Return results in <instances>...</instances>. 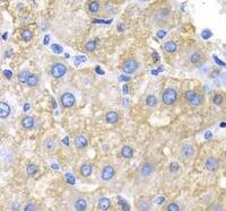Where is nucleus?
Segmentation results:
<instances>
[{
	"label": "nucleus",
	"mask_w": 226,
	"mask_h": 211,
	"mask_svg": "<svg viewBox=\"0 0 226 211\" xmlns=\"http://www.w3.org/2000/svg\"><path fill=\"white\" fill-rule=\"evenodd\" d=\"M118 203L120 204V207L122 208V210L124 211H129L130 210V208H129V204L123 200V199L121 198V197H118Z\"/></svg>",
	"instance_id": "c756f323"
},
{
	"label": "nucleus",
	"mask_w": 226,
	"mask_h": 211,
	"mask_svg": "<svg viewBox=\"0 0 226 211\" xmlns=\"http://www.w3.org/2000/svg\"><path fill=\"white\" fill-rule=\"evenodd\" d=\"M87 145H88V141L84 135H77L75 138V147L77 149H84L87 147Z\"/></svg>",
	"instance_id": "9d476101"
},
{
	"label": "nucleus",
	"mask_w": 226,
	"mask_h": 211,
	"mask_svg": "<svg viewBox=\"0 0 226 211\" xmlns=\"http://www.w3.org/2000/svg\"><path fill=\"white\" fill-rule=\"evenodd\" d=\"M51 49H52V51H53L54 53H57V54L63 52L62 46H60L59 44H52V45H51Z\"/></svg>",
	"instance_id": "c9c22d12"
},
{
	"label": "nucleus",
	"mask_w": 226,
	"mask_h": 211,
	"mask_svg": "<svg viewBox=\"0 0 226 211\" xmlns=\"http://www.w3.org/2000/svg\"><path fill=\"white\" fill-rule=\"evenodd\" d=\"M196 154V150L193 148V146L190 144H183L180 146L179 148V155L182 159H190L192 158Z\"/></svg>",
	"instance_id": "20e7f679"
},
{
	"label": "nucleus",
	"mask_w": 226,
	"mask_h": 211,
	"mask_svg": "<svg viewBox=\"0 0 226 211\" xmlns=\"http://www.w3.org/2000/svg\"><path fill=\"white\" fill-rule=\"evenodd\" d=\"M163 48H164V51L166 53H174L176 51V49H178V45H176L175 42L169 41V42H166V43L164 44Z\"/></svg>",
	"instance_id": "ddd939ff"
},
{
	"label": "nucleus",
	"mask_w": 226,
	"mask_h": 211,
	"mask_svg": "<svg viewBox=\"0 0 226 211\" xmlns=\"http://www.w3.org/2000/svg\"><path fill=\"white\" fill-rule=\"evenodd\" d=\"M93 22L94 23H107V24H111V22H112V20L110 19V20H107V22H105V20H98V19H95V20H93Z\"/></svg>",
	"instance_id": "de8ad7c7"
},
{
	"label": "nucleus",
	"mask_w": 226,
	"mask_h": 211,
	"mask_svg": "<svg viewBox=\"0 0 226 211\" xmlns=\"http://www.w3.org/2000/svg\"><path fill=\"white\" fill-rule=\"evenodd\" d=\"M52 103H53V107H54V108H55V107H57V104H55V102H54V99H53V98H52Z\"/></svg>",
	"instance_id": "052dcab7"
},
{
	"label": "nucleus",
	"mask_w": 226,
	"mask_h": 211,
	"mask_svg": "<svg viewBox=\"0 0 226 211\" xmlns=\"http://www.w3.org/2000/svg\"><path fill=\"white\" fill-rule=\"evenodd\" d=\"M201 58H202L201 53L197 51V52H193L190 55V61H191V63L197 65V63H199L200 61H201Z\"/></svg>",
	"instance_id": "412c9836"
},
{
	"label": "nucleus",
	"mask_w": 226,
	"mask_h": 211,
	"mask_svg": "<svg viewBox=\"0 0 226 211\" xmlns=\"http://www.w3.org/2000/svg\"><path fill=\"white\" fill-rule=\"evenodd\" d=\"M26 84L29 87H35L39 84V77H38V75H34V74L33 75H29Z\"/></svg>",
	"instance_id": "aec40b11"
},
{
	"label": "nucleus",
	"mask_w": 226,
	"mask_h": 211,
	"mask_svg": "<svg viewBox=\"0 0 226 211\" xmlns=\"http://www.w3.org/2000/svg\"><path fill=\"white\" fill-rule=\"evenodd\" d=\"M2 39H3V40H7V33H3V34H2Z\"/></svg>",
	"instance_id": "4d7b16f0"
},
{
	"label": "nucleus",
	"mask_w": 226,
	"mask_h": 211,
	"mask_svg": "<svg viewBox=\"0 0 226 211\" xmlns=\"http://www.w3.org/2000/svg\"><path fill=\"white\" fill-rule=\"evenodd\" d=\"M105 13H107V15H113V14L117 13V8H115L113 5L107 3V6H105Z\"/></svg>",
	"instance_id": "72a5a7b5"
},
{
	"label": "nucleus",
	"mask_w": 226,
	"mask_h": 211,
	"mask_svg": "<svg viewBox=\"0 0 226 211\" xmlns=\"http://www.w3.org/2000/svg\"><path fill=\"white\" fill-rule=\"evenodd\" d=\"M60 101H61V104H62L63 107L69 108V107H72V106L75 105L76 98H75V96L71 93H65V94L61 95Z\"/></svg>",
	"instance_id": "423d86ee"
},
{
	"label": "nucleus",
	"mask_w": 226,
	"mask_h": 211,
	"mask_svg": "<svg viewBox=\"0 0 226 211\" xmlns=\"http://www.w3.org/2000/svg\"><path fill=\"white\" fill-rule=\"evenodd\" d=\"M74 60H75V65H79V63H81V62H85V61H87L86 56H84V55H80V56H75V58H74Z\"/></svg>",
	"instance_id": "e433bc0d"
},
{
	"label": "nucleus",
	"mask_w": 226,
	"mask_h": 211,
	"mask_svg": "<svg viewBox=\"0 0 226 211\" xmlns=\"http://www.w3.org/2000/svg\"><path fill=\"white\" fill-rule=\"evenodd\" d=\"M201 103H202V97H201L200 95L197 94V95H196V96L191 99V102H190L189 104H190V105H192V106H199Z\"/></svg>",
	"instance_id": "bb28decb"
},
{
	"label": "nucleus",
	"mask_w": 226,
	"mask_h": 211,
	"mask_svg": "<svg viewBox=\"0 0 226 211\" xmlns=\"http://www.w3.org/2000/svg\"><path fill=\"white\" fill-rule=\"evenodd\" d=\"M105 120H107V123H110V124H114V123H117V122H118V120H119V115H118V113H117V112H114V111H110V112H107V115H105Z\"/></svg>",
	"instance_id": "f8f14e48"
},
{
	"label": "nucleus",
	"mask_w": 226,
	"mask_h": 211,
	"mask_svg": "<svg viewBox=\"0 0 226 211\" xmlns=\"http://www.w3.org/2000/svg\"><path fill=\"white\" fill-rule=\"evenodd\" d=\"M38 171H39V167H38L35 164H29V165L26 167V173L28 176L35 175V174L38 173Z\"/></svg>",
	"instance_id": "4be33fe9"
},
{
	"label": "nucleus",
	"mask_w": 226,
	"mask_h": 211,
	"mask_svg": "<svg viewBox=\"0 0 226 211\" xmlns=\"http://www.w3.org/2000/svg\"><path fill=\"white\" fill-rule=\"evenodd\" d=\"M22 39L25 41V42H29V41L33 39V33L29 31V29H25L22 32Z\"/></svg>",
	"instance_id": "a878e982"
},
{
	"label": "nucleus",
	"mask_w": 226,
	"mask_h": 211,
	"mask_svg": "<svg viewBox=\"0 0 226 211\" xmlns=\"http://www.w3.org/2000/svg\"><path fill=\"white\" fill-rule=\"evenodd\" d=\"M218 160L214 157H209L205 160V168L208 172H215L218 169Z\"/></svg>",
	"instance_id": "1a4fd4ad"
},
{
	"label": "nucleus",
	"mask_w": 226,
	"mask_h": 211,
	"mask_svg": "<svg viewBox=\"0 0 226 211\" xmlns=\"http://www.w3.org/2000/svg\"><path fill=\"white\" fill-rule=\"evenodd\" d=\"M156 35H157V37H160V39H163V37H164V36L166 35V32H165V31H157Z\"/></svg>",
	"instance_id": "79ce46f5"
},
{
	"label": "nucleus",
	"mask_w": 226,
	"mask_h": 211,
	"mask_svg": "<svg viewBox=\"0 0 226 211\" xmlns=\"http://www.w3.org/2000/svg\"><path fill=\"white\" fill-rule=\"evenodd\" d=\"M213 102L215 105H221L223 102H224V96L223 95H221V94H217V95H215L213 98Z\"/></svg>",
	"instance_id": "7c9ffc66"
},
{
	"label": "nucleus",
	"mask_w": 226,
	"mask_h": 211,
	"mask_svg": "<svg viewBox=\"0 0 226 211\" xmlns=\"http://www.w3.org/2000/svg\"><path fill=\"white\" fill-rule=\"evenodd\" d=\"M127 104H128V99L126 98V99H124V106H126V107H127Z\"/></svg>",
	"instance_id": "680f3d73"
},
{
	"label": "nucleus",
	"mask_w": 226,
	"mask_h": 211,
	"mask_svg": "<svg viewBox=\"0 0 226 211\" xmlns=\"http://www.w3.org/2000/svg\"><path fill=\"white\" fill-rule=\"evenodd\" d=\"M137 208H138V210H141V211L150 210V202L147 201V200H140Z\"/></svg>",
	"instance_id": "6ab92c4d"
},
{
	"label": "nucleus",
	"mask_w": 226,
	"mask_h": 211,
	"mask_svg": "<svg viewBox=\"0 0 226 211\" xmlns=\"http://www.w3.org/2000/svg\"><path fill=\"white\" fill-rule=\"evenodd\" d=\"M52 167H53L55 171H57V169H59V166H58V165H54L53 164V165H52Z\"/></svg>",
	"instance_id": "13d9d810"
},
{
	"label": "nucleus",
	"mask_w": 226,
	"mask_h": 211,
	"mask_svg": "<svg viewBox=\"0 0 226 211\" xmlns=\"http://www.w3.org/2000/svg\"><path fill=\"white\" fill-rule=\"evenodd\" d=\"M214 59L216 60V63L217 65H219V66H223V67H225V62H223V61H221L218 58H217V55H214Z\"/></svg>",
	"instance_id": "37998d69"
},
{
	"label": "nucleus",
	"mask_w": 226,
	"mask_h": 211,
	"mask_svg": "<svg viewBox=\"0 0 226 211\" xmlns=\"http://www.w3.org/2000/svg\"><path fill=\"white\" fill-rule=\"evenodd\" d=\"M210 210H218V211L224 210V207H223V204H215V206H213L210 208Z\"/></svg>",
	"instance_id": "a19ab883"
},
{
	"label": "nucleus",
	"mask_w": 226,
	"mask_h": 211,
	"mask_svg": "<svg viewBox=\"0 0 226 211\" xmlns=\"http://www.w3.org/2000/svg\"><path fill=\"white\" fill-rule=\"evenodd\" d=\"M121 155H122V157H124V158H131L133 156L132 148L129 147V146H123L122 149H121Z\"/></svg>",
	"instance_id": "dca6fc26"
},
{
	"label": "nucleus",
	"mask_w": 226,
	"mask_h": 211,
	"mask_svg": "<svg viewBox=\"0 0 226 211\" xmlns=\"http://www.w3.org/2000/svg\"><path fill=\"white\" fill-rule=\"evenodd\" d=\"M155 169H156L155 164L152 160H146L145 163H143V165L140 166L139 171L137 173V178L140 182H146L152 177Z\"/></svg>",
	"instance_id": "f257e3e1"
},
{
	"label": "nucleus",
	"mask_w": 226,
	"mask_h": 211,
	"mask_svg": "<svg viewBox=\"0 0 226 211\" xmlns=\"http://www.w3.org/2000/svg\"><path fill=\"white\" fill-rule=\"evenodd\" d=\"M119 79L121 80V81H122V80H123V81H128V80H130V78H129L128 76H120Z\"/></svg>",
	"instance_id": "09e8293b"
},
{
	"label": "nucleus",
	"mask_w": 226,
	"mask_h": 211,
	"mask_svg": "<svg viewBox=\"0 0 226 211\" xmlns=\"http://www.w3.org/2000/svg\"><path fill=\"white\" fill-rule=\"evenodd\" d=\"M22 127L25 129H32L34 127V119L32 116H25L22 120Z\"/></svg>",
	"instance_id": "2eb2a0df"
},
{
	"label": "nucleus",
	"mask_w": 226,
	"mask_h": 211,
	"mask_svg": "<svg viewBox=\"0 0 226 211\" xmlns=\"http://www.w3.org/2000/svg\"><path fill=\"white\" fill-rule=\"evenodd\" d=\"M43 148H44L46 151H52V150H54V148H55V142L53 141V139H51V138L45 139L44 142H43Z\"/></svg>",
	"instance_id": "f3484780"
},
{
	"label": "nucleus",
	"mask_w": 226,
	"mask_h": 211,
	"mask_svg": "<svg viewBox=\"0 0 226 211\" xmlns=\"http://www.w3.org/2000/svg\"><path fill=\"white\" fill-rule=\"evenodd\" d=\"M213 36V32L210 31V29H203L202 32H201V37L203 39V40H208V39H210Z\"/></svg>",
	"instance_id": "f704fd0d"
},
{
	"label": "nucleus",
	"mask_w": 226,
	"mask_h": 211,
	"mask_svg": "<svg viewBox=\"0 0 226 211\" xmlns=\"http://www.w3.org/2000/svg\"><path fill=\"white\" fill-rule=\"evenodd\" d=\"M88 10L93 14L97 13V12L100 10V3H98L97 1H92V2L88 5Z\"/></svg>",
	"instance_id": "393cba45"
},
{
	"label": "nucleus",
	"mask_w": 226,
	"mask_h": 211,
	"mask_svg": "<svg viewBox=\"0 0 226 211\" xmlns=\"http://www.w3.org/2000/svg\"><path fill=\"white\" fill-rule=\"evenodd\" d=\"M123 93H124V94H127V93H128V86H127V85H124V86H123Z\"/></svg>",
	"instance_id": "6e6d98bb"
},
{
	"label": "nucleus",
	"mask_w": 226,
	"mask_h": 211,
	"mask_svg": "<svg viewBox=\"0 0 226 211\" xmlns=\"http://www.w3.org/2000/svg\"><path fill=\"white\" fill-rule=\"evenodd\" d=\"M114 174H115L114 168L111 165H107V166H104V168L101 172V177H102L103 181H110V180L113 178Z\"/></svg>",
	"instance_id": "6e6552de"
},
{
	"label": "nucleus",
	"mask_w": 226,
	"mask_h": 211,
	"mask_svg": "<svg viewBox=\"0 0 226 211\" xmlns=\"http://www.w3.org/2000/svg\"><path fill=\"white\" fill-rule=\"evenodd\" d=\"M67 72V67L63 63H54L52 68H51V75L54 78H61L66 75Z\"/></svg>",
	"instance_id": "39448f33"
},
{
	"label": "nucleus",
	"mask_w": 226,
	"mask_h": 211,
	"mask_svg": "<svg viewBox=\"0 0 226 211\" xmlns=\"http://www.w3.org/2000/svg\"><path fill=\"white\" fill-rule=\"evenodd\" d=\"M62 142H63V144H65L66 146H69V139H68V137H65V138H63Z\"/></svg>",
	"instance_id": "603ef678"
},
{
	"label": "nucleus",
	"mask_w": 226,
	"mask_h": 211,
	"mask_svg": "<svg viewBox=\"0 0 226 211\" xmlns=\"http://www.w3.org/2000/svg\"><path fill=\"white\" fill-rule=\"evenodd\" d=\"M35 210H36V208H35V206L33 203H27L26 207H25V211H35Z\"/></svg>",
	"instance_id": "58836bf2"
},
{
	"label": "nucleus",
	"mask_w": 226,
	"mask_h": 211,
	"mask_svg": "<svg viewBox=\"0 0 226 211\" xmlns=\"http://www.w3.org/2000/svg\"><path fill=\"white\" fill-rule=\"evenodd\" d=\"M196 95H197V93L195 92V91H186V92L184 93V99H186L188 103H190L191 99H192Z\"/></svg>",
	"instance_id": "c85d7f7f"
},
{
	"label": "nucleus",
	"mask_w": 226,
	"mask_h": 211,
	"mask_svg": "<svg viewBox=\"0 0 226 211\" xmlns=\"http://www.w3.org/2000/svg\"><path fill=\"white\" fill-rule=\"evenodd\" d=\"M29 72L28 71H20L19 74H18V76H17V79L19 82H23V84H25L27 82V79H28V77H29Z\"/></svg>",
	"instance_id": "b1692460"
},
{
	"label": "nucleus",
	"mask_w": 226,
	"mask_h": 211,
	"mask_svg": "<svg viewBox=\"0 0 226 211\" xmlns=\"http://www.w3.org/2000/svg\"><path fill=\"white\" fill-rule=\"evenodd\" d=\"M167 210L169 211H179L180 210V207L176 204V203H170L169 204V207H167Z\"/></svg>",
	"instance_id": "4c0bfd02"
},
{
	"label": "nucleus",
	"mask_w": 226,
	"mask_h": 211,
	"mask_svg": "<svg viewBox=\"0 0 226 211\" xmlns=\"http://www.w3.org/2000/svg\"><path fill=\"white\" fill-rule=\"evenodd\" d=\"M80 174L84 176V177H88L91 174H92V166L89 164H83L79 168Z\"/></svg>",
	"instance_id": "4468645a"
},
{
	"label": "nucleus",
	"mask_w": 226,
	"mask_h": 211,
	"mask_svg": "<svg viewBox=\"0 0 226 211\" xmlns=\"http://www.w3.org/2000/svg\"><path fill=\"white\" fill-rule=\"evenodd\" d=\"M49 41H50V35H45V37H44V41H43V44L44 45H48L49 44Z\"/></svg>",
	"instance_id": "49530a36"
},
{
	"label": "nucleus",
	"mask_w": 226,
	"mask_h": 211,
	"mask_svg": "<svg viewBox=\"0 0 226 211\" xmlns=\"http://www.w3.org/2000/svg\"><path fill=\"white\" fill-rule=\"evenodd\" d=\"M12 54H13V50H8L7 53H6V56H7V58H9Z\"/></svg>",
	"instance_id": "5fc2aeb1"
},
{
	"label": "nucleus",
	"mask_w": 226,
	"mask_h": 211,
	"mask_svg": "<svg viewBox=\"0 0 226 211\" xmlns=\"http://www.w3.org/2000/svg\"><path fill=\"white\" fill-rule=\"evenodd\" d=\"M111 206V202L107 198H102L98 201V209L100 210H107Z\"/></svg>",
	"instance_id": "a211bd4d"
},
{
	"label": "nucleus",
	"mask_w": 226,
	"mask_h": 211,
	"mask_svg": "<svg viewBox=\"0 0 226 211\" xmlns=\"http://www.w3.org/2000/svg\"><path fill=\"white\" fill-rule=\"evenodd\" d=\"M96 72H97V74H100V75H104V71H102V70H101V68H100L98 66L96 67Z\"/></svg>",
	"instance_id": "8fccbe9b"
},
{
	"label": "nucleus",
	"mask_w": 226,
	"mask_h": 211,
	"mask_svg": "<svg viewBox=\"0 0 226 211\" xmlns=\"http://www.w3.org/2000/svg\"><path fill=\"white\" fill-rule=\"evenodd\" d=\"M29 108H31V105H29L28 103H26V104L24 105V108H23V110H24V112H27V111H28Z\"/></svg>",
	"instance_id": "3c124183"
},
{
	"label": "nucleus",
	"mask_w": 226,
	"mask_h": 211,
	"mask_svg": "<svg viewBox=\"0 0 226 211\" xmlns=\"http://www.w3.org/2000/svg\"><path fill=\"white\" fill-rule=\"evenodd\" d=\"M179 168H180V166H179V164H178L176 161H172V163L170 164V167H169V169H170V172H171L172 174L178 173V172H179Z\"/></svg>",
	"instance_id": "473e14b6"
},
{
	"label": "nucleus",
	"mask_w": 226,
	"mask_h": 211,
	"mask_svg": "<svg viewBox=\"0 0 226 211\" xmlns=\"http://www.w3.org/2000/svg\"><path fill=\"white\" fill-rule=\"evenodd\" d=\"M96 46H97V44H96V42H95V41H89V42H87V43H86V45H85V50H86V51H88V52H93L94 50L96 49Z\"/></svg>",
	"instance_id": "cd10ccee"
},
{
	"label": "nucleus",
	"mask_w": 226,
	"mask_h": 211,
	"mask_svg": "<svg viewBox=\"0 0 226 211\" xmlns=\"http://www.w3.org/2000/svg\"><path fill=\"white\" fill-rule=\"evenodd\" d=\"M156 202H157L158 204H162V203L164 202V198H163V197H160V199H157V201H156Z\"/></svg>",
	"instance_id": "864d4df0"
},
{
	"label": "nucleus",
	"mask_w": 226,
	"mask_h": 211,
	"mask_svg": "<svg viewBox=\"0 0 226 211\" xmlns=\"http://www.w3.org/2000/svg\"><path fill=\"white\" fill-rule=\"evenodd\" d=\"M69 204H70V208L72 210L84 211L87 209L86 200L83 198L81 195L77 194V193H74V194H71L69 197Z\"/></svg>",
	"instance_id": "f03ea898"
},
{
	"label": "nucleus",
	"mask_w": 226,
	"mask_h": 211,
	"mask_svg": "<svg viewBox=\"0 0 226 211\" xmlns=\"http://www.w3.org/2000/svg\"><path fill=\"white\" fill-rule=\"evenodd\" d=\"M178 99V92L174 88H167L163 92L162 101L165 105H172Z\"/></svg>",
	"instance_id": "7ed1b4c3"
},
{
	"label": "nucleus",
	"mask_w": 226,
	"mask_h": 211,
	"mask_svg": "<svg viewBox=\"0 0 226 211\" xmlns=\"http://www.w3.org/2000/svg\"><path fill=\"white\" fill-rule=\"evenodd\" d=\"M65 177H66V181L68 184L70 185H74L76 183V180H75V176L71 174V173H67L66 175H65Z\"/></svg>",
	"instance_id": "2f4dec72"
},
{
	"label": "nucleus",
	"mask_w": 226,
	"mask_h": 211,
	"mask_svg": "<svg viewBox=\"0 0 226 211\" xmlns=\"http://www.w3.org/2000/svg\"><path fill=\"white\" fill-rule=\"evenodd\" d=\"M146 104L149 107H155L157 105V98L154 95H148L146 98Z\"/></svg>",
	"instance_id": "5701e85b"
},
{
	"label": "nucleus",
	"mask_w": 226,
	"mask_h": 211,
	"mask_svg": "<svg viewBox=\"0 0 226 211\" xmlns=\"http://www.w3.org/2000/svg\"><path fill=\"white\" fill-rule=\"evenodd\" d=\"M152 56H153V61H154V62H157V61L160 60V55H158L156 52H153Z\"/></svg>",
	"instance_id": "c03bdc74"
},
{
	"label": "nucleus",
	"mask_w": 226,
	"mask_h": 211,
	"mask_svg": "<svg viewBox=\"0 0 226 211\" xmlns=\"http://www.w3.org/2000/svg\"><path fill=\"white\" fill-rule=\"evenodd\" d=\"M122 69H123V72H126V74H128V75L133 74V72L138 69V62H137L136 60H133V59H129V60H127V61L123 63Z\"/></svg>",
	"instance_id": "0eeeda50"
},
{
	"label": "nucleus",
	"mask_w": 226,
	"mask_h": 211,
	"mask_svg": "<svg viewBox=\"0 0 226 211\" xmlns=\"http://www.w3.org/2000/svg\"><path fill=\"white\" fill-rule=\"evenodd\" d=\"M213 138V133L210 131H207L205 133V139H207V140H209V139H212Z\"/></svg>",
	"instance_id": "a18cd8bd"
},
{
	"label": "nucleus",
	"mask_w": 226,
	"mask_h": 211,
	"mask_svg": "<svg viewBox=\"0 0 226 211\" xmlns=\"http://www.w3.org/2000/svg\"><path fill=\"white\" fill-rule=\"evenodd\" d=\"M3 76L7 78V79H12L13 78V72L10 70H3Z\"/></svg>",
	"instance_id": "ea45409f"
},
{
	"label": "nucleus",
	"mask_w": 226,
	"mask_h": 211,
	"mask_svg": "<svg viewBox=\"0 0 226 211\" xmlns=\"http://www.w3.org/2000/svg\"><path fill=\"white\" fill-rule=\"evenodd\" d=\"M221 127H222V128H225V122H222V123H221Z\"/></svg>",
	"instance_id": "bf43d9fd"
},
{
	"label": "nucleus",
	"mask_w": 226,
	"mask_h": 211,
	"mask_svg": "<svg viewBox=\"0 0 226 211\" xmlns=\"http://www.w3.org/2000/svg\"><path fill=\"white\" fill-rule=\"evenodd\" d=\"M10 114V107L7 103L1 102L0 103V118L1 119H6L8 115Z\"/></svg>",
	"instance_id": "9b49d317"
}]
</instances>
